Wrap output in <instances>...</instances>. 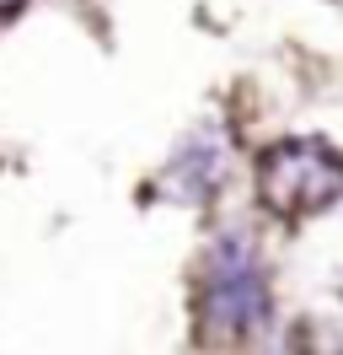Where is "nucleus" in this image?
Instances as JSON below:
<instances>
[{
  "instance_id": "nucleus-2",
  "label": "nucleus",
  "mask_w": 343,
  "mask_h": 355,
  "mask_svg": "<svg viewBox=\"0 0 343 355\" xmlns=\"http://www.w3.org/2000/svg\"><path fill=\"white\" fill-rule=\"evenodd\" d=\"M257 200L284 221L317 216L343 200V151L327 140H279L257 156Z\"/></svg>"
},
{
  "instance_id": "nucleus-5",
  "label": "nucleus",
  "mask_w": 343,
  "mask_h": 355,
  "mask_svg": "<svg viewBox=\"0 0 343 355\" xmlns=\"http://www.w3.org/2000/svg\"><path fill=\"white\" fill-rule=\"evenodd\" d=\"M338 291H343V286H338Z\"/></svg>"
},
{
  "instance_id": "nucleus-3",
  "label": "nucleus",
  "mask_w": 343,
  "mask_h": 355,
  "mask_svg": "<svg viewBox=\"0 0 343 355\" xmlns=\"http://www.w3.org/2000/svg\"><path fill=\"white\" fill-rule=\"evenodd\" d=\"M177 178H188V189H183V200H204L214 183H220V146H204V140H193L188 151L172 162L167 183H177Z\"/></svg>"
},
{
  "instance_id": "nucleus-1",
  "label": "nucleus",
  "mask_w": 343,
  "mask_h": 355,
  "mask_svg": "<svg viewBox=\"0 0 343 355\" xmlns=\"http://www.w3.org/2000/svg\"><path fill=\"white\" fill-rule=\"evenodd\" d=\"M268 280L247 237H220L198 275V329L204 339H252L268 323Z\"/></svg>"
},
{
  "instance_id": "nucleus-4",
  "label": "nucleus",
  "mask_w": 343,
  "mask_h": 355,
  "mask_svg": "<svg viewBox=\"0 0 343 355\" xmlns=\"http://www.w3.org/2000/svg\"><path fill=\"white\" fill-rule=\"evenodd\" d=\"M27 0H0V17H11V11H21Z\"/></svg>"
}]
</instances>
